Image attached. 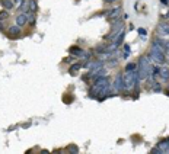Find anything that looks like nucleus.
I'll return each mask as SVG.
<instances>
[{"label": "nucleus", "instance_id": "obj_23", "mask_svg": "<svg viewBox=\"0 0 169 154\" xmlns=\"http://www.w3.org/2000/svg\"><path fill=\"white\" fill-rule=\"evenodd\" d=\"M69 151H74V153H78L79 148L76 147V145H70V147H69Z\"/></svg>", "mask_w": 169, "mask_h": 154}, {"label": "nucleus", "instance_id": "obj_1", "mask_svg": "<svg viewBox=\"0 0 169 154\" xmlns=\"http://www.w3.org/2000/svg\"><path fill=\"white\" fill-rule=\"evenodd\" d=\"M153 66H155V64L150 61L149 55H145V57H141L140 61H139V66H137L139 80H146V79H147V76L150 74V71H152Z\"/></svg>", "mask_w": 169, "mask_h": 154}, {"label": "nucleus", "instance_id": "obj_17", "mask_svg": "<svg viewBox=\"0 0 169 154\" xmlns=\"http://www.w3.org/2000/svg\"><path fill=\"white\" fill-rule=\"evenodd\" d=\"M15 6V2L13 0H3V7H5V9H12V7H13Z\"/></svg>", "mask_w": 169, "mask_h": 154}, {"label": "nucleus", "instance_id": "obj_3", "mask_svg": "<svg viewBox=\"0 0 169 154\" xmlns=\"http://www.w3.org/2000/svg\"><path fill=\"white\" fill-rule=\"evenodd\" d=\"M108 83H109V80H108V77L106 76L99 77V79H95V83H93L92 87H91V96H93V97L101 96L104 87H105Z\"/></svg>", "mask_w": 169, "mask_h": 154}, {"label": "nucleus", "instance_id": "obj_13", "mask_svg": "<svg viewBox=\"0 0 169 154\" xmlns=\"http://www.w3.org/2000/svg\"><path fill=\"white\" fill-rule=\"evenodd\" d=\"M83 53H85V49L79 48V47H72L70 48V54H72L73 57H82Z\"/></svg>", "mask_w": 169, "mask_h": 154}, {"label": "nucleus", "instance_id": "obj_12", "mask_svg": "<svg viewBox=\"0 0 169 154\" xmlns=\"http://www.w3.org/2000/svg\"><path fill=\"white\" fill-rule=\"evenodd\" d=\"M7 32H9L10 36H18V35L20 34V26L19 25H16V26H9V29H7Z\"/></svg>", "mask_w": 169, "mask_h": 154}, {"label": "nucleus", "instance_id": "obj_7", "mask_svg": "<svg viewBox=\"0 0 169 154\" xmlns=\"http://www.w3.org/2000/svg\"><path fill=\"white\" fill-rule=\"evenodd\" d=\"M158 34L162 35V36H169V25L159 24V26H158Z\"/></svg>", "mask_w": 169, "mask_h": 154}, {"label": "nucleus", "instance_id": "obj_22", "mask_svg": "<svg viewBox=\"0 0 169 154\" xmlns=\"http://www.w3.org/2000/svg\"><path fill=\"white\" fill-rule=\"evenodd\" d=\"M124 51H126V53H124V57H128V54H130V45H128V44L124 45Z\"/></svg>", "mask_w": 169, "mask_h": 154}, {"label": "nucleus", "instance_id": "obj_6", "mask_svg": "<svg viewBox=\"0 0 169 154\" xmlns=\"http://www.w3.org/2000/svg\"><path fill=\"white\" fill-rule=\"evenodd\" d=\"M159 77L162 82H169V67L168 66H162L159 68Z\"/></svg>", "mask_w": 169, "mask_h": 154}, {"label": "nucleus", "instance_id": "obj_25", "mask_svg": "<svg viewBox=\"0 0 169 154\" xmlns=\"http://www.w3.org/2000/svg\"><path fill=\"white\" fill-rule=\"evenodd\" d=\"M139 34H140V35H143V36H145V35L147 34V31H146V29H143V28H140V29H139Z\"/></svg>", "mask_w": 169, "mask_h": 154}, {"label": "nucleus", "instance_id": "obj_11", "mask_svg": "<svg viewBox=\"0 0 169 154\" xmlns=\"http://www.w3.org/2000/svg\"><path fill=\"white\" fill-rule=\"evenodd\" d=\"M153 47H155L156 49L162 51L163 54H166V47H165V42H162V41H159V39H155V41H153Z\"/></svg>", "mask_w": 169, "mask_h": 154}, {"label": "nucleus", "instance_id": "obj_18", "mask_svg": "<svg viewBox=\"0 0 169 154\" xmlns=\"http://www.w3.org/2000/svg\"><path fill=\"white\" fill-rule=\"evenodd\" d=\"M37 9H38V5H37V2L35 0H29V12H37Z\"/></svg>", "mask_w": 169, "mask_h": 154}, {"label": "nucleus", "instance_id": "obj_26", "mask_svg": "<svg viewBox=\"0 0 169 154\" xmlns=\"http://www.w3.org/2000/svg\"><path fill=\"white\" fill-rule=\"evenodd\" d=\"M160 2H162V3H165V5H168V3H169L168 0H160Z\"/></svg>", "mask_w": 169, "mask_h": 154}, {"label": "nucleus", "instance_id": "obj_4", "mask_svg": "<svg viewBox=\"0 0 169 154\" xmlns=\"http://www.w3.org/2000/svg\"><path fill=\"white\" fill-rule=\"evenodd\" d=\"M149 58H150V61L153 64H162L165 63V54L162 53V51H159V49H156L155 47L152 48V51H150V54H149Z\"/></svg>", "mask_w": 169, "mask_h": 154}, {"label": "nucleus", "instance_id": "obj_20", "mask_svg": "<svg viewBox=\"0 0 169 154\" xmlns=\"http://www.w3.org/2000/svg\"><path fill=\"white\" fill-rule=\"evenodd\" d=\"M152 90L156 92V93H159V92H162V87H160L159 83H153V87H152Z\"/></svg>", "mask_w": 169, "mask_h": 154}, {"label": "nucleus", "instance_id": "obj_10", "mask_svg": "<svg viewBox=\"0 0 169 154\" xmlns=\"http://www.w3.org/2000/svg\"><path fill=\"white\" fill-rule=\"evenodd\" d=\"M28 24V18H26V13H20L19 16H16V25L19 26H24V25Z\"/></svg>", "mask_w": 169, "mask_h": 154}, {"label": "nucleus", "instance_id": "obj_14", "mask_svg": "<svg viewBox=\"0 0 169 154\" xmlns=\"http://www.w3.org/2000/svg\"><path fill=\"white\" fill-rule=\"evenodd\" d=\"M83 66L80 63H74L72 66V67H70V70H69V73H70V74H76V73L79 71V70H80V68H82Z\"/></svg>", "mask_w": 169, "mask_h": 154}, {"label": "nucleus", "instance_id": "obj_24", "mask_svg": "<svg viewBox=\"0 0 169 154\" xmlns=\"http://www.w3.org/2000/svg\"><path fill=\"white\" fill-rule=\"evenodd\" d=\"M13 2H15V5H16V7H20V5H22L24 0H13Z\"/></svg>", "mask_w": 169, "mask_h": 154}, {"label": "nucleus", "instance_id": "obj_2", "mask_svg": "<svg viewBox=\"0 0 169 154\" xmlns=\"http://www.w3.org/2000/svg\"><path fill=\"white\" fill-rule=\"evenodd\" d=\"M122 80H124V90L130 93V92L139 84V82H140V80H139V73H137V70H134V71H126L122 74Z\"/></svg>", "mask_w": 169, "mask_h": 154}, {"label": "nucleus", "instance_id": "obj_21", "mask_svg": "<svg viewBox=\"0 0 169 154\" xmlns=\"http://www.w3.org/2000/svg\"><path fill=\"white\" fill-rule=\"evenodd\" d=\"M7 18H9V13H7L6 10H2V12H0V20H6Z\"/></svg>", "mask_w": 169, "mask_h": 154}, {"label": "nucleus", "instance_id": "obj_9", "mask_svg": "<svg viewBox=\"0 0 169 154\" xmlns=\"http://www.w3.org/2000/svg\"><path fill=\"white\" fill-rule=\"evenodd\" d=\"M120 13H121V9L120 7H115V9H112V10L108 12V18H109L111 20H115V19L120 18Z\"/></svg>", "mask_w": 169, "mask_h": 154}, {"label": "nucleus", "instance_id": "obj_15", "mask_svg": "<svg viewBox=\"0 0 169 154\" xmlns=\"http://www.w3.org/2000/svg\"><path fill=\"white\" fill-rule=\"evenodd\" d=\"M19 10L22 12V13H26V12H29V0H24V2H22V5H20Z\"/></svg>", "mask_w": 169, "mask_h": 154}, {"label": "nucleus", "instance_id": "obj_5", "mask_svg": "<svg viewBox=\"0 0 169 154\" xmlns=\"http://www.w3.org/2000/svg\"><path fill=\"white\" fill-rule=\"evenodd\" d=\"M121 92H124V80H122V76L117 74L114 79V83H112V93L118 95Z\"/></svg>", "mask_w": 169, "mask_h": 154}, {"label": "nucleus", "instance_id": "obj_19", "mask_svg": "<svg viewBox=\"0 0 169 154\" xmlns=\"http://www.w3.org/2000/svg\"><path fill=\"white\" fill-rule=\"evenodd\" d=\"M134 70H137V64L131 63V64H127L126 67V71H134Z\"/></svg>", "mask_w": 169, "mask_h": 154}, {"label": "nucleus", "instance_id": "obj_8", "mask_svg": "<svg viewBox=\"0 0 169 154\" xmlns=\"http://www.w3.org/2000/svg\"><path fill=\"white\" fill-rule=\"evenodd\" d=\"M158 148L160 150V153L162 154H166V153H169V138L168 140H162L158 144Z\"/></svg>", "mask_w": 169, "mask_h": 154}, {"label": "nucleus", "instance_id": "obj_16", "mask_svg": "<svg viewBox=\"0 0 169 154\" xmlns=\"http://www.w3.org/2000/svg\"><path fill=\"white\" fill-rule=\"evenodd\" d=\"M26 18H28V24H31V25L35 24V13L34 12H26Z\"/></svg>", "mask_w": 169, "mask_h": 154}]
</instances>
